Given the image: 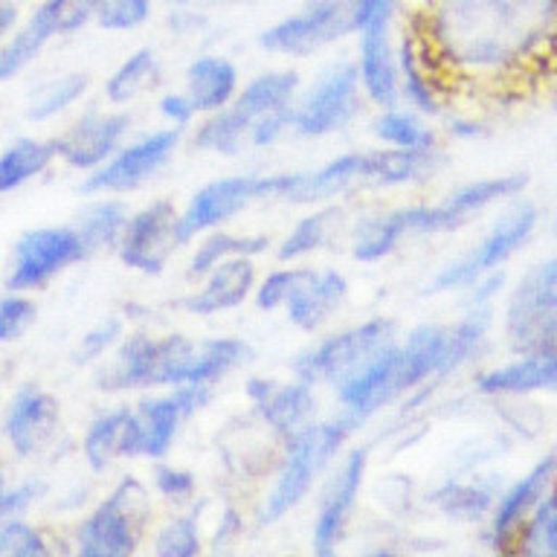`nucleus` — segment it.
Masks as SVG:
<instances>
[{
  "instance_id": "f257e3e1",
  "label": "nucleus",
  "mask_w": 557,
  "mask_h": 557,
  "mask_svg": "<svg viewBox=\"0 0 557 557\" xmlns=\"http://www.w3.org/2000/svg\"><path fill=\"white\" fill-rule=\"evenodd\" d=\"M409 26L447 90H522L557 70V0H424Z\"/></svg>"
},
{
  "instance_id": "f03ea898",
  "label": "nucleus",
  "mask_w": 557,
  "mask_h": 557,
  "mask_svg": "<svg viewBox=\"0 0 557 557\" xmlns=\"http://www.w3.org/2000/svg\"><path fill=\"white\" fill-rule=\"evenodd\" d=\"M522 186H525L522 174H503V177L468 183L433 207H407L386 212V215L363 218L355 230L351 252L360 261H381L409 235H438L456 230V226L468 224L470 218H476L491 203L513 198Z\"/></svg>"
},
{
  "instance_id": "7ed1b4c3",
  "label": "nucleus",
  "mask_w": 557,
  "mask_h": 557,
  "mask_svg": "<svg viewBox=\"0 0 557 557\" xmlns=\"http://www.w3.org/2000/svg\"><path fill=\"white\" fill-rule=\"evenodd\" d=\"M433 148H381V151H355L322 165L317 172L290 174L285 198L294 203L334 198L355 186H398L433 172Z\"/></svg>"
},
{
  "instance_id": "20e7f679",
  "label": "nucleus",
  "mask_w": 557,
  "mask_h": 557,
  "mask_svg": "<svg viewBox=\"0 0 557 557\" xmlns=\"http://www.w3.org/2000/svg\"><path fill=\"white\" fill-rule=\"evenodd\" d=\"M363 421H357L355 416H343L337 421H320V424L302 426L299 433L287 438V456L278 470L276 485L270 487L268 503H264V513L261 520L273 522L278 517H285L290 508L302 503L305 494L311 491V485L320 479V473L331 465V459L337 456L343 442L355 433Z\"/></svg>"
},
{
  "instance_id": "39448f33",
  "label": "nucleus",
  "mask_w": 557,
  "mask_h": 557,
  "mask_svg": "<svg viewBox=\"0 0 557 557\" xmlns=\"http://www.w3.org/2000/svg\"><path fill=\"white\" fill-rule=\"evenodd\" d=\"M505 337L513 355L557 351V256L517 282L505 305Z\"/></svg>"
},
{
  "instance_id": "423d86ee",
  "label": "nucleus",
  "mask_w": 557,
  "mask_h": 557,
  "mask_svg": "<svg viewBox=\"0 0 557 557\" xmlns=\"http://www.w3.org/2000/svg\"><path fill=\"white\" fill-rule=\"evenodd\" d=\"M151 517V499L143 482L125 476L113 494L96 508L76 534L82 557H128L137 548L146 522Z\"/></svg>"
},
{
  "instance_id": "0eeeda50",
  "label": "nucleus",
  "mask_w": 557,
  "mask_h": 557,
  "mask_svg": "<svg viewBox=\"0 0 557 557\" xmlns=\"http://www.w3.org/2000/svg\"><path fill=\"white\" fill-rule=\"evenodd\" d=\"M395 346V322L369 320L351 331L322 339L320 346L294 360V372L305 383H343L366 363Z\"/></svg>"
},
{
  "instance_id": "6e6552de",
  "label": "nucleus",
  "mask_w": 557,
  "mask_h": 557,
  "mask_svg": "<svg viewBox=\"0 0 557 557\" xmlns=\"http://www.w3.org/2000/svg\"><path fill=\"white\" fill-rule=\"evenodd\" d=\"M537 218L540 215L534 203H517V207H511L491 226V233L479 242V247H473L459 261H453L444 270H438L426 290L430 294H442V290H453V287H468L479 276L503 268L513 252L529 244V238L537 230Z\"/></svg>"
},
{
  "instance_id": "1a4fd4ad",
  "label": "nucleus",
  "mask_w": 557,
  "mask_h": 557,
  "mask_svg": "<svg viewBox=\"0 0 557 557\" xmlns=\"http://www.w3.org/2000/svg\"><path fill=\"white\" fill-rule=\"evenodd\" d=\"M290 174H273V177H224V181L207 183L203 189L191 195L181 215V235L183 242H189L191 235L207 233L212 226H221L224 221L235 218L244 207H250L252 200L261 198H285Z\"/></svg>"
},
{
  "instance_id": "9d476101",
  "label": "nucleus",
  "mask_w": 557,
  "mask_h": 557,
  "mask_svg": "<svg viewBox=\"0 0 557 557\" xmlns=\"http://www.w3.org/2000/svg\"><path fill=\"white\" fill-rule=\"evenodd\" d=\"M360 111V70L355 64H334L294 108V131L302 137H322L346 128Z\"/></svg>"
},
{
  "instance_id": "9b49d317",
  "label": "nucleus",
  "mask_w": 557,
  "mask_h": 557,
  "mask_svg": "<svg viewBox=\"0 0 557 557\" xmlns=\"http://www.w3.org/2000/svg\"><path fill=\"white\" fill-rule=\"evenodd\" d=\"M87 252L90 250H87L78 230H67V226L33 230L15 244L9 287L12 290H33V287L47 285L55 273L82 261Z\"/></svg>"
},
{
  "instance_id": "f8f14e48",
  "label": "nucleus",
  "mask_w": 557,
  "mask_h": 557,
  "mask_svg": "<svg viewBox=\"0 0 557 557\" xmlns=\"http://www.w3.org/2000/svg\"><path fill=\"white\" fill-rule=\"evenodd\" d=\"M351 33V0H311L302 12L261 33V47L285 55H311Z\"/></svg>"
},
{
  "instance_id": "ddd939ff",
  "label": "nucleus",
  "mask_w": 557,
  "mask_h": 557,
  "mask_svg": "<svg viewBox=\"0 0 557 557\" xmlns=\"http://www.w3.org/2000/svg\"><path fill=\"white\" fill-rule=\"evenodd\" d=\"M177 244H183L181 215L174 212L172 200H154L151 207L128 218L120 242V256L128 268L154 276L165 268Z\"/></svg>"
},
{
  "instance_id": "4468645a",
  "label": "nucleus",
  "mask_w": 557,
  "mask_h": 557,
  "mask_svg": "<svg viewBox=\"0 0 557 557\" xmlns=\"http://www.w3.org/2000/svg\"><path fill=\"white\" fill-rule=\"evenodd\" d=\"M366 465H369V450L366 447H355L346 453V459L339 461L337 470L331 473L329 485L322 491L320 513L313 522L311 546L320 557H331L337 552L339 540L346 534L348 517L355 508V499L363 487Z\"/></svg>"
},
{
  "instance_id": "2eb2a0df",
  "label": "nucleus",
  "mask_w": 557,
  "mask_h": 557,
  "mask_svg": "<svg viewBox=\"0 0 557 557\" xmlns=\"http://www.w3.org/2000/svg\"><path fill=\"white\" fill-rule=\"evenodd\" d=\"M177 139H181L177 131L163 128L137 139L134 146L120 148L108 163L94 169V174H90L85 183V191L137 189L139 183H146L151 174H157L163 169L165 160H169L174 148H177Z\"/></svg>"
},
{
  "instance_id": "dca6fc26",
  "label": "nucleus",
  "mask_w": 557,
  "mask_h": 557,
  "mask_svg": "<svg viewBox=\"0 0 557 557\" xmlns=\"http://www.w3.org/2000/svg\"><path fill=\"white\" fill-rule=\"evenodd\" d=\"M212 389L203 383H183L174 386L172 395L163 398H146L137 407L139 424H143V456L163 459L172 450L174 435L181 433L183 421L195 416L200 407H207Z\"/></svg>"
},
{
  "instance_id": "f3484780",
  "label": "nucleus",
  "mask_w": 557,
  "mask_h": 557,
  "mask_svg": "<svg viewBox=\"0 0 557 557\" xmlns=\"http://www.w3.org/2000/svg\"><path fill=\"white\" fill-rule=\"evenodd\" d=\"M557 482V453H548L525 473L517 479L508 491H505L494 505V517H491V543L496 552H511L513 540L537 508V503L546 496V491Z\"/></svg>"
},
{
  "instance_id": "a211bd4d",
  "label": "nucleus",
  "mask_w": 557,
  "mask_h": 557,
  "mask_svg": "<svg viewBox=\"0 0 557 557\" xmlns=\"http://www.w3.org/2000/svg\"><path fill=\"white\" fill-rule=\"evenodd\" d=\"M131 128L128 113H85L64 137L55 143V154L73 169H99L108 163L125 131Z\"/></svg>"
},
{
  "instance_id": "6ab92c4d",
  "label": "nucleus",
  "mask_w": 557,
  "mask_h": 557,
  "mask_svg": "<svg viewBox=\"0 0 557 557\" xmlns=\"http://www.w3.org/2000/svg\"><path fill=\"white\" fill-rule=\"evenodd\" d=\"M247 398L259 418L282 438H290L302 426L311 424L313 404L311 383H278L268 377H250L247 383Z\"/></svg>"
},
{
  "instance_id": "aec40b11",
  "label": "nucleus",
  "mask_w": 557,
  "mask_h": 557,
  "mask_svg": "<svg viewBox=\"0 0 557 557\" xmlns=\"http://www.w3.org/2000/svg\"><path fill=\"white\" fill-rule=\"evenodd\" d=\"M59 426V404L38 386H24L7 407L3 433L17 456H33L50 442Z\"/></svg>"
},
{
  "instance_id": "412c9836",
  "label": "nucleus",
  "mask_w": 557,
  "mask_h": 557,
  "mask_svg": "<svg viewBox=\"0 0 557 557\" xmlns=\"http://www.w3.org/2000/svg\"><path fill=\"white\" fill-rule=\"evenodd\" d=\"M346 294L348 282L337 270H299L285 302L287 317L299 329L313 331L346 302Z\"/></svg>"
},
{
  "instance_id": "4be33fe9",
  "label": "nucleus",
  "mask_w": 557,
  "mask_h": 557,
  "mask_svg": "<svg viewBox=\"0 0 557 557\" xmlns=\"http://www.w3.org/2000/svg\"><path fill=\"white\" fill-rule=\"evenodd\" d=\"M143 456V424L137 409L120 407L104 412L85 435V459L94 470H104L116 459Z\"/></svg>"
},
{
  "instance_id": "5701e85b",
  "label": "nucleus",
  "mask_w": 557,
  "mask_h": 557,
  "mask_svg": "<svg viewBox=\"0 0 557 557\" xmlns=\"http://www.w3.org/2000/svg\"><path fill=\"white\" fill-rule=\"evenodd\" d=\"M360 85L372 102L392 108L400 96V76H398V55L392 50L389 24L366 26L360 33Z\"/></svg>"
},
{
  "instance_id": "b1692460",
  "label": "nucleus",
  "mask_w": 557,
  "mask_h": 557,
  "mask_svg": "<svg viewBox=\"0 0 557 557\" xmlns=\"http://www.w3.org/2000/svg\"><path fill=\"white\" fill-rule=\"evenodd\" d=\"M398 76H400V94L407 96L409 104L421 113H438L447 96L442 76L433 64V55L421 41V35L409 26L404 35L398 52Z\"/></svg>"
},
{
  "instance_id": "393cba45",
  "label": "nucleus",
  "mask_w": 557,
  "mask_h": 557,
  "mask_svg": "<svg viewBox=\"0 0 557 557\" xmlns=\"http://www.w3.org/2000/svg\"><path fill=\"white\" fill-rule=\"evenodd\" d=\"M207 285L200 287L198 294L183 299V308L191 313H221L247 299L256 290V268H252L250 256H235L207 273Z\"/></svg>"
},
{
  "instance_id": "a878e982",
  "label": "nucleus",
  "mask_w": 557,
  "mask_h": 557,
  "mask_svg": "<svg viewBox=\"0 0 557 557\" xmlns=\"http://www.w3.org/2000/svg\"><path fill=\"white\" fill-rule=\"evenodd\" d=\"M160 357H163V337L134 334L122 343L116 360L99 374L96 383L108 392L160 386Z\"/></svg>"
},
{
  "instance_id": "bb28decb",
  "label": "nucleus",
  "mask_w": 557,
  "mask_h": 557,
  "mask_svg": "<svg viewBox=\"0 0 557 557\" xmlns=\"http://www.w3.org/2000/svg\"><path fill=\"white\" fill-rule=\"evenodd\" d=\"M485 395H531V392H557V351L517 355V360L496 366L476 381Z\"/></svg>"
},
{
  "instance_id": "cd10ccee",
  "label": "nucleus",
  "mask_w": 557,
  "mask_h": 557,
  "mask_svg": "<svg viewBox=\"0 0 557 557\" xmlns=\"http://www.w3.org/2000/svg\"><path fill=\"white\" fill-rule=\"evenodd\" d=\"M186 94L200 113H215L235 99L238 90V73H235L233 61L221 59V55H203V59L191 61L189 73H186Z\"/></svg>"
},
{
  "instance_id": "c85d7f7f",
  "label": "nucleus",
  "mask_w": 557,
  "mask_h": 557,
  "mask_svg": "<svg viewBox=\"0 0 557 557\" xmlns=\"http://www.w3.org/2000/svg\"><path fill=\"white\" fill-rule=\"evenodd\" d=\"M296 87H299V76L296 73H264V76L252 78L242 94H235V99L226 108L247 128H252L261 116H268V113L278 111V108H287L290 99H294Z\"/></svg>"
},
{
  "instance_id": "c756f323",
  "label": "nucleus",
  "mask_w": 557,
  "mask_h": 557,
  "mask_svg": "<svg viewBox=\"0 0 557 557\" xmlns=\"http://www.w3.org/2000/svg\"><path fill=\"white\" fill-rule=\"evenodd\" d=\"M247 357V343L235 337H215V339H203L195 348L191 355V363L186 369V381L183 383H215L218 377H224L235 369V366L244 363Z\"/></svg>"
},
{
  "instance_id": "7c9ffc66",
  "label": "nucleus",
  "mask_w": 557,
  "mask_h": 557,
  "mask_svg": "<svg viewBox=\"0 0 557 557\" xmlns=\"http://www.w3.org/2000/svg\"><path fill=\"white\" fill-rule=\"evenodd\" d=\"M55 157V143H41V139H17L0 154V195L17 189L21 183L33 181L41 174L50 160Z\"/></svg>"
},
{
  "instance_id": "2f4dec72",
  "label": "nucleus",
  "mask_w": 557,
  "mask_h": 557,
  "mask_svg": "<svg viewBox=\"0 0 557 557\" xmlns=\"http://www.w3.org/2000/svg\"><path fill=\"white\" fill-rule=\"evenodd\" d=\"M511 552L529 557H557V482L531 511L525 525L513 540Z\"/></svg>"
},
{
  "instance_id": "473e14b6",
  "label": "nucleus",
  "mask_w": 557,
  "mask_h": 557,
  "mask_svg": "<svg viewBox=\"0 0 557 557\" xmlns=\"http://www.w3.org/2000/svg\"><path fill=\"white\" fill-rule=\"evenodd\" d=\"M343 226V209L329 207L313 212V215H305L299 224L285 235V242L278 244V259L290 261L299 259V256H308V252L320 250L325 244L339 233Z\"/></svg>"
},
{
  "instance_id": "72a5a7b5",
  "label": "nucleus",
  "mask_w": 557,
  "mask_h": 557,
  "mask_svg": "<svg viewBox=\"0 0 557 557\" xmlns=\"http://www.w3.org/2000/svg\"><path fill=\"white\" fill-rule=\"evenodd\" d=\"M52 35H55V29H52L50 17L38 9V12L29 17V24L0 47V82H7V78H12L15 73H21V70L41 52V47L50 41Z\"/></svg>"
},
{
  "instance_id": "f704fd0d",
  "label": "nucleus",
  "mask_w": 557,
  "mask_h": 557,
  "mask_svg": "<svg viewBox=\"0 0 557 557\" xmlns=\"http://www.w3.org/2000/svg\"><path fill=\"white\" fill-rule=\"evenodd\" d=\"M160 82V64L151 50L134 52L128 61H122V67L108 78L104 94L113 104H125L131 99H137L139 94H146L148 87H154Z\"/></svg>"
},
{
  "instance_id": "c9c22d12",
  "label": "nucleus",
  "mask_w": 557,
  "mask_h": 557,
  "mask_svg": "<svg viewBox=\"0 0 557 557\" xmlns=\"http://www.w3.org/2000/svg\"><path fill=\"white\" fill-rule=\"evenodd\" d=\"M268 238L264 235H233V233H212L207 242L200 244L198 252L191 256L189 273L195 276H207L209 270L235 256H261L268 250Z\"/></svg>"
},
{
  "instance_id": "e433bc0d",
  "label": "nucleus",
  "mask_w": 557,
  "mask_h": 557,
  "mask_svg": "<svg viewBox=\"0 0 557 557\" xmlns=\"http://www.w3.org/2000/svg\"><path fill=\"white\" fill-rule=\"evenodd\" d=\"M125 226H128L125 207H122V203H113V200L94 203L85 215L78 218V233H82V238H85L87 250L90 252L120 244Z\"/></svg>"
},
{
  "instance_id": "4c0bfd02",
  "label": "nucleus",
  "mask_w": 557,
  "mask_h": 557,
  "mask_svg": "<svg viewBox=\"0 0 557 557\" xmlns=\"http://www.w3.org/2000/svg\"><path fill=\"white\" fill-rule=\"evenodd\" d=\"M374 137L383 139L389 148H412V151L433 148V134L424 128V122L416 113L395 111V108L383 111L374 120Z\"/></svg>"
},
{
  "instance_id": "58836bf2",
  "label": "nucleus",
  "mask_w": 557,
  "mask_h": 557,
  "mask_svg": "<svg viewBox=\"0 0 557 557\" xmlns=\"http://www.w3.org/2000/svg\"><path fill=\"white\" fill-rule=\"evenodd\" d=\"M87 90V76L82 73H67V76L52 78L44 87H38L29 102V120H50L55 113L67 111L70 104L78 102Z\"/></svg>"
},
{
  "instance_id": "ea45409f",
  "label": "nucleus",
  "mask_w": 557,
  "mask_h": 557,
  "mask_svg": "<svg viewBox=\"0 0 557 557\" xmlns=\"http://www.w3.org/2000/svg\"><path fill=\"white\" fill-rule=\"evenodd\" d=\"M247 134H250V128L230 108H221V111H215V116H209L200 125L198 134H195V146L218 151V154H235Z\"/></svg>"
},
{
  "instance_id": "a19ab883",
  "label": "nucleus",
  "mask_w": 557,
  "mask_h": 557,
  "mask_svg": "<svg viewBox=\"0 0 557 557\" xmlns=\"http://www.w3.org/2000/svg\"><path fill=\"white\" fill-rule=\"evenodd\" d=\"M435 503L442 505L444 511L461 520H476L494 505V491L485 485H447L435 494Z\"/></svg>"
},
{
  "instance_id": "79ce46f5",
  "label": "nucleus",
  "mask_w": 557,
  "mask_h": 557,
  "mask_svg": "<svg viewBox=\"0 0 557 557\" xmlns=\"http://www.w3.org/2000/svg\"><path fill=\"white\" fill-rule=\"evenodd\" d=\"M160 557H195L200 552V529L191 517H174L160 529L154 543Z\"/></svg>"
},
{
  "instance_id": "37998d69",
  "label": "nucleus",
  "mask_w": 557,
  "mask_h": 557,
  "mask_svg": "<svg viewBox=\"0 0 557 557\" xmlns=\"http://www.w3.org/2000/svg\"><path fill=\"white\" fill-rule=\"evenodd\" d=\"M104 0H47L41 12L50 17L55 35L76 33L87 21H94L99 15Z\"/></svg>"
},
{
  "instance_id": "c03bdc74",
  "label": "nucleus",
  "mask_w": 557,
  "mask_h": 557,
  "mask_svg": "<svg viewBox=\"0 0 557 557\" xmlns=\"http://www.w3.org/2000/svg\"><path fill=\"white\" fill-rule=\"evenodd\" d=\"M50 552L47 540L24 520L0 522V555L3 557H44Z\"/></svg>"
},
{
  "instance_id": "a18cd8bd",
  "label": "nucleus",
  "mask_w": 557,
  "mask_h": 557,
  "mask_svg": "<svg viewBox=\"0 0 557 557\" xmlns=\"http://www.w3.org/2000/svg\"><path fill=\"white\" fill-rule=\"evenodd\" d=\"M151 15V0H104L99 9V26L104 29H134Z\"/></svg>"
},
{
  "instance_id": "49530a36",
  "label": "nucleus",
  "mask_w": 557,
  "mask_h": 557,
  "mask_svg": "<svg viewBox=\"0 0 557 557\" xmlns=\"http://www.w3.org/2000/svg\"><path fill=\"white\" fill-rule=\"evenodd\" d=\"M35 320V305L26 296H7L0 299V343H12L24 334Z\"/></svg>"
},
{
  "instance_id": "de8ad7c7",
  "label": "nucleus",
  "mask_w": 557,
  "mask_h": 557,
  "mask_svg": "<svg viewBox=\"0 0 557 557\" xmlns=\"http://www.w3.org/2000/svg\"><path fill=\"white\" fill-rule=\"evenodd\" d=\"M296 276H299V270H276L268 278H261L259 287H256V305L261 311H273L278 305H285Z\"/></svg>"
},
{
  "instance_id": "09e8293b",
  "label": "nucleus",
  "mask_w": 557,
  "mask_h": 557,
  "mask_svg": "<svg viewBox=\"0 0 557 557\" xmlns=\"http://www.w3.org/2000/svg\"><path fill=\"white\" fill-rule=\"evenodd\" d=\"M398 0H351V29L363 33L366 26L392 24Z\"/></svg>"
},
{
  "instance_id": "8fccbe9b",
  "label": "nucleus",
  "mask_w": 557,
  "mask_h": 557,
  "mask_svg": "<svg viewBox=\"0 0 557 557\" xmlns=\"http://www.w3.org/2000/svg\"><path fill=\"white\" fill-rule=\"evenodd\" d=\"M38 496H41V482H24L17 487H7L3 479H0V522L24 513Z\"/></svg>"
},
{
  "instance_id": "3c124183",
  "label": "nucleus",
  "mask_w": 557,
  "mask_h": 557,
  "mask_svg": "<svg viewBox=\"0 0 557 557\" xmlns=\"http://www.w3.org/2000/svg\"><path fill=\"white\" fill-rule=\"evenodd\" d=\"M287 128H294V108L287 104V108H278V111L268 113V116H261L256 125L250 128V139L252 146H273Z\"/></svg>"
},
{
  "instance_id": "603ef678",
  "label": "nucleus",
  "mask_w": 557,
  "mask_h": 557,
  "mask_svg": "<svg viewBox=\"0 0 557 557\" xmlns=\"http://www.w3.org/2000/svg\"><path fill=\"white\" fill-rule=\"evenodd\" d=\"M154 487L169 499H186V496L195 494V476L189 470L174 468V465H157Z\"/></svg>"
},
{
  "instance_id": "864d4df0",
  "label": "nucleus",
  "mask_w": 557,
  "mask_h": 557,
  "mask_svg": "<svg viewBox=\"0 0 557 557\" xmlns=\"http://www.w3.org/2000/svg\"><path fill=\"white\" fill-rule=\"evenodd\" d=\"M116 337H120V322H116V320L96 325V329L87 331L85 339L78 343L76 360H78V363H87V360H94V357L104 355V351H108V348L116 343Z\"/></svg>"
},
{
  "instance_id": "5fc2aeb1",
  "label": "nucleus",
  "mask_w": 557,
  "mask_h": 557,
  "mask_svg": "<svg viewBox=\"0 0 557 557\" xmlns=\"http://www.w3.org/2000/svg\"><path fill=\"white\" fill-rule=\"evenodd\" d=\"M160 113L165 120H172L174 125H186L198 113V108H195L189 94H169L160 99Z\"/></svg>"
},
{
  "instance_id": "6e6d98bb",
  "label": "nucleus",
  "mask_w": 557,
  "mask_h": 557,
  "mask_svg": "<svg viewBox=\"0 0 557 557\" xmlns=\"http://www.w3.org/2000/svg\"><path fill=\"white\" fill-rule=\"evenodd\" d=\"M17 17V9L15 3H9V0H0V41H3V35L12 29V24H15Z\"/></svg>"
}]
</instances>
